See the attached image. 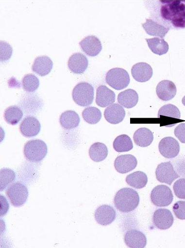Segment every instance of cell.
<instances>
[{"instance_id":"cell-1","label":"cell","mask_w":185,"mask_h":248,"mask_svg":"<svg viewBox=\"0 0 185 248\" xmlns=\"http://www.w3.org/2000/svg\"><path fill=\"white\" fill-rule=\"evenodd\" d=\"M140 197L135 190L124 187L118 190L114 199L115 206L122 213L134 211L139 204Z\"/></svg>"},{"instance_id":"cell-2","label":"cell","mask_w":185,"mask_h":248,"mask_svg":"<svg viewBox=\"0 0 185 248\" xmlns=\"http://www.w3.org/2000/svg\"><path fill=\"white\" fill-rule=\"evenodd\" d=\"M23 152L26 159L36 163L41 161L46 157L48 153V147L43 141L34 140L25 144Z\"/></svg>"},{"instance_id":"cell-3","label":"cell","mask_w":185,"mask_h":248,"mask_svg":"<svg viewBox=\"0 0 185 248\" xmlns=\"http://www.w3.org/2000/svg\"><path fill=\"white\" fill-rule=\"evenodd\" d=\"M74 102L79 106L86 107L91 105L94 99V89L92 85L81 82L73 89L72 93Z\"/></svg>"},{"instance_id":"cell-4","label":"cell","mask_w":185,"mask_h":248,"mask_svg":"<svg viewBox=\"0 0 185 248\" xmlns=\"http://www.w3.org/2000/svg\"><path fill=\"white\" fill-rule=\"evenodd\" d=\"M105 81L112 88L119 91L128 86L130 78L128 73L125 69L115 68L108 72L105 76Z\"/></svg>"},{"instance_id":"cell-5","label":"cell","mask_w":185,"mask_h":248,"mask_svg":"<svg viewBox=\"0 0 185 248\" xmlns=\"http://www.w3.org/2000/svg\"><path fill=\"white\" fill-rule=\"evenodd\" d=\"M6 194L12 205L18 207L27 202L29 192L28 187L23 184L16 182L12 184L6 190Z\"/></svg>"},{"instance_id":"cell-6","label":"cell","mask_w":185,"mask_h":248,"mask_svg":"<svg viewBox=\"0 0 185 248\" xmlns=\"http://www.w3.org/2000/svg\"><path fill=\"white\" fill-rule=\"evenodd\" d=\"M173 199L171 189L166 185H158L154 187L151 192V201L157 207L168 206L172 202Z\"/></svg>"},{"instance_id":"cell-7","label":"cell","mask_w":185,"mask_h":248,"mask_svg":"<svg viewBox=\"0 0 185 248\" xmlns=\"http://www.w3.org/2000/svg\"><path fill=\"white\" fill-rule=\"evenodd\" d=\"M161 9L162 17L171 21L173 18L185 13V0L162 1Z\"/></svg>"},{"instance_id":"cell-8","label":"cell","mask_w":185,"mask_h":248,"mask_svg":"<svg viewBox=\"0 0 185 248\" xmlns=\"http://www.w3.org/2000/svg\"><path fill=\"white\" fill-rule=\"evenodd\" d=\"M158 181L171 185L174 181L180 177L175 171L170 162H163L158 165L155 171Z\"/></svg>"},{"instance_id":"cell-9","label":"cell","mask_w":185,"mask_h":248,"mask_svg":"<svg viewBox=\"0 0 185 248\" xmlns=\"http://www.w3.org/2000/svg\"><path fill=\"white\" fill-rule=\"evenodd\" d=\"M152 221L154 226L161 230L170 228L174 223V217L170 210L167 209H158L153 215Z\"/></svg>"},{"instance_id":"cell-10","label":"cell","mask_w":185,"mask_h":248,"mask_svg":"<svg viewBox=\"0 0 185 248\" xmlns=\"http://www.w3.org/2000/svg\"><path fill=\"white\" fill-rule=\"evenodd\" d=\"M117 217V213L112 206L102 205L99 207L95 212L96 222L103 226H107L113 223Z\"/></svg>"},{"instance_id":"cell-11","label":"cell","mask_w":185,"mask_h":248,"mask_svg":"<svg viewBox=\"0 0 185 248\" xmlns=\"http://www.w3.org/2000/svg\"><path fill=\"white\" fill-rule=\"evenodd\" d=\"M158 149L161 154L167 158L176 157L180 150L179 142L172 137H166L160 142Z\"/></svg>"},{"instance_id":"cell-12","label":"cell","mask_w":185,"mask_h":248,"mask_svg":"<svg viewBox=\"0 0 185 248\" xmlns=\"http://www.w3.org/2000/svg\"><path fill=\"white\" fill-rule=\"evenodd\" d=\"M137 164V160L134 155H124L117 157L115 161L114 166L118 173L126 174L135 170Z\"/></svg>"},{"instance_id":"cell-13","label":"cell","mask_w":185,"mask_h":248,"mask_svg":"<svg viewBox=\"0 0 185 248\" xmlns=\"http://www.w3.org/2000/svg\"><path fill=\"white\" fill-rule=\"evenodd\" d=\"M41 126L39 121L34 117L25 118L21 123L19 130L25 137L31 138L37 136L41 131Z\"/></svg>"},{"instance_id":"cell-14","label":"cell","mask_w":185,"mask_h":248,"mask_svg":"<svg viewBox=\"0 0 185 248\" xmlns=\"http://www.w3.org/2000/svg\"><path fill=\"white\" fill-rule=\"evenodd\" d=\"M88 66V61L85 55L81 52L73 53L68 61L69 70L75 74H81L85 72Z\"/></svg>"},{"instance_id":"cell-15","label":"cell","mask_w":185,"mask_h":248,"mask_svg":"<svg viewBox=\"0 0 185 248\" xmlns=\"http://www.w3.org/2000/svg\"><path fill=\"white\" fill-rule=\"evenodd\" d=\"M83 51L88 56L95 57L98 56L102 49L100 40L96 36H87L79 43Z\"/></svg>"},{"instance_id":"cell-16","label":"cell","mask_w":185,"mask_h":248,"mask_svg":"<svg viewBox=\"0 0 185 248\" xmlns=\"http://www.w3.org/2000/svg\"><path fill=\"white\" fill-rule=\"evenodd\" d=\"M156 93L158 98L162 100L168 101L175 96L177 88L172 81L164 80L160 82L157 85Z\"/></svg>"},{"instance_id":"cell-17","label":"cell","mask_w":185,"mask_h":248,"mask_svg":"<svg viewBox=\"0 0 185 248\" xmlns=\"http://www.w3.org/2000/svg\"><path fill=\"white\" fill-rule=\"evenodd\" d=\"M124 242L131 248H144L146 246L147 239L142 232L134 229L126 232L124 236Z\"/></svg>"},{"instance_id":"cell-18","label":"cell","mask_w":185,"mask_h":248,"mask_svg":"<svg viewBox=\"0 0 185 248\" xmlns=\"http://www.w3.org/2000/svg\"><path fill=\"white\" fill-rule=\"evenodd\" d=\"M125 115L124 108L118 103L113 104L108 107L104 112L105 120L112 124H117L122 122Z\"/></svg>"},{"instance_id":"cell-19","label":"cell","mask_w":185,"mask_h":248,"mask_svg":"<svg viewBox=\"0 0 185 248\" xmlns=\"http://www.w3.org/2000/svg\"><path fill=\"white\" fill-rule=\"evenodd\" d=\"M115 93L105 86H100L97 89L96 102L98 106L105 108L115 102Z\"/></svg>"},{"instance_id":"cell-20","label":"cell","mask_w":185,"mask_h":248,"mask_svg":"<svg viewBox=\"0 0 185 248\" xmlns=\"http://www.w3.org/2000/svg\"><path fill=\"white\" fill-rule=\"evenodd\" d=\"M131 74L136 81L145 82L149 81L152 77L153 70L149 64L140 62L132 67Z\"/></svg>"},{"instance_id":"cell-21","label":"cell","mask_w":185,"mask_h":248,"mask_svg":"<svg viewBox=\"0 0 185 248\" xmlns=\"http://www.w3.org/2000/svg\"><path fill=\"white\" fill-rule=\"evenodd\" d=\"M53 67V62L46 56L37 57L32 66L33 71L41 77L48 75Z\"/></svg>"},{"instance_id":"cell-22","label":"cell","mask_w":185,"mask_h":248,"mask_svg":"<svg viewBox=\"0 0 185 248\" xmlns=\"http://www.w3.org/2000/svg\"><path fill=\"white\" fill-rule=\"evenodd\" d=\"M142 26L148 35L162 38L166 36L169 30V28H167L151 19H147L146 22L142 24Z\"/></svg>"},{"instance_id":"cell-23","label":"cell","mask_w":185,"mask_h":248,"mask_svg":"<svg viewBox=\"0 0 185 248\" xmlns=\"http://www.w3.org/2000/svg\"><path fill=\"white\" fill-rule=\"evenodd\" d=\"M118 102L127 108L135 107L139 101L137 93L132 89H128L120 93L118 97Z\"/></svg>"},{"instance_id":"cell-24","label":"cell","mask_w":185,"mask_h":248,"mask_svg":"<svg viewBox=\"0 0 185 248\" xmlns=\"http://www.w3.org/2000/svg\"><path fill=\"white\" fill-rule=\"evenodd\" d=\"M134 140L136 145L141 147H147L152 143L153 135L149 129L145 127L141 128L135 133Z\"/></svg>"},{"instance_id":"cell-25","label":"cell","mask_w":185,"mask_h":248,"mask_svg":"<svg viewBox=\"0 0 185 248\" xmlns=\"http://www.w3.org/2000/svg\"><path fill=\"white\" fill-rule=\"evenodd\" d=\"M60 122L62 127L66 130L77 127L81 122L78 114L74 111H67L61 115Z\"/></svg>"},{"instance_id":"cell-26","label":"cell","mask_w":185,"mask_h":248,"mask_svg":"<svg viewBox=\"0 0 185 248\" xmlns=\"http://www.w3.org/2000/svg\"><path fill=\"white\" fill-rule=\"evenodd\" d=\"M148 181L147 175L143 172L136 171L128 175L126 178L127 184L135 188L145 187Z\"/></svg>"},{"instance_id":"cell-27","label":"cell","mask_w":185,"mask_h":248,"mask_svg":"<svg viewBox=\"0 0 185 248\" xmlns=\"http://www.w3.org/2000/svg\"><path fill=\"white\" fill-rule=\"evenodd\" d=\"M108 149L105 144L97 142L93 144L89 149V156L91 159L96 162H101L107 158Z\"/></svg>"},{"instance_id":"cell-28","label":"cell","mask_w":185,"mask_h":248,"mask_svg":"<svg viewBox=\"0 0 185 248\" xmlns=\"http://www.w3.org/2000/svg\"><path fill=\"white\" fill-rule=\"evenodd\" d=\"M146 40L150 49L154 54L162 56L168 51L169 45L164 39L156 37Z\"/></svg>"},{"instance_id":"cell-29","label":"cell","mask_w":185,"mask_h":248,"mask_svg":"<svg viewBox=\"0 0 185 248\" xmlns=\"http://www.w3.org/2000/svg\"><path fill=\"white\" fill-rule=\"evenodd\" d=\"M113 147L117 152H127L133 149L134 144L129 136L122 134L116 138L113 143Z\"/></svg>"},{"instance_id":"cell-30","label":"cell","mask_w":185,"mask_h":248,"mask_svg":"<svg viewBox=\"0 0 185 248\" xmlns=\"http://www.w3.org/2000/svg\"><path fill=\"white\" fill-rule=\"evenodd\" d=\"M23 116L21 109L17 106H12L7 108L4 113V119L9 124L17 125Z\"/></svg>"},{"instance_id":"cell-31","label":"cell","mask_w":185,"mask_h":248,"mask_svg":"<svg viewBox=\"0 0 185 248\" xmlns=\"http://www.w3.org/2000/svg\"><path fill=\"white\" fill-rule=\"evenodd\" d=\"M83 117L84 121L90 124H98L101 118L100 110L95 107H89L85 108L83 112Z\"/></svg>"},{"instance_id":"cell-32","label":"cell","mask_w":185,"mask_h":248,"mask_svg":"<svg viewBox=\"0 0 185 248\" xmlns=\"http://www.w3.org/2000/svg\"><path fill=\"white\" fill-rule=\"evenodd\" d=\"M22 83L23 89L29 93L35 92L40 85L39 79L32 74L24 76L22 80Z\"/></svg>"},{"instance_id":"cell-33","label":"cell","mask_w":185,"mask_h":248,"mask_svg":"<svg viewBox=\"0 0 185 248\" xmlns=\"http://www.w3.org/2000/svg\"><path fill=\"white\" fill-rule=\"evenodd\" d=\"M157 116L158 118L163 116L180 119L181 113L179 108L176 106L169 104L164 105L160 109Z\"/></svg>"},{"instance_id":"cell-34","label":"cell","mask_w":185,"mask_h":248,"mask_svg":"<svg viewBox=\"0 0 185 248\" xmlns=\"http://www.w3.org/2000/svg\"><path fill=\"white\" fill-rule=\"evenodd\" d=\"M16 174L10 169H4L1 170V191L5 189L8 185L15 181Z\"/></svg>"},{"instance_id":"cell-35","label":"cell","mask_w":185,"mask_h":248,"mask_svg":"<svg viewBox=\"0 0 185 248\" xmlns=\"http://www.w3.org/2000/svg\"><path fill=\"white\" fill-rule=\"evenodd\" d=\"M175 196L180 199L185 200V179L176 181L173 185Z\"/></svg>"},{"instance_id":"cell-36","label":"cell","mask_w":185,"mask_h":248,"mask_svg":"<svg viewBox=\"0 0 185 248\" xmlns=\"http://www.w3.org/2000/svg\"><path fill=\"white\" fill-rule=\"evenodd\" d=\"M1 62H4L8 61L11 58L12 55V47L8 43L1 41Z\"/></svg>"},{"instance_id":"cell-37","label":"cell","mask_w":185,"mask_h":248,"mask_svg":"<svg viewBox=\"0 0 185 248\" xmlns=\"http://www.w3.org/2000/svg\"><path fill=\"white\" fill-rule=\"evenodd\" d=\"M173 211L175 216L179 219H185V202L179 201L173 207Z\"/></svg>"},{"instance_id":"cell-38","label":"cell","mask_w":185,"mask_h":248,"mask_svg":"<svg viewBox=\"0 0 185 248\" xmlns=\"http://www.w3.org/2000/svg\"><path fill=\"white\" fill-rule=\"evenodd\" d=\"M174 134L181 143L185 144V123H181L175 128L174 130Z\"/></svg>"},{"instance_id":"cell-39","label":"cell","mask_w":185,"mask_h":248,"mask_svg":"<svg viewBox=\"0 0 185 248\" xmlns=\"http://www.w3.org/2000/svg\"><path fill=\"white\" fill-rule=\"evenodd\" d=\"M171 21L176 28H185V13L175 17Z\"/></svg>"},{"instance_id":"cell-40","label":"cell","mask_w":185,"mask_h":248,"mask_svg":"<svg viewBox=\"0 0 185 248\" xmlns=\"http://www.w3.org/2000/svg\"><path fill=\"white\" fill-rule=\"evenodd\" d=\"M182 102L183 104L185 106V96L183 98Z\"/></svg>"}]
</instances>
